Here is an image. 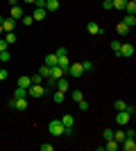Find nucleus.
Listing matches in <instances>:
<instances>
[{
	"instance_id": "1",
	"label": "nucleus",
	"mask_w": 136,
	"mask_h": 151,
	"mask_svg": "<svg viewBox=\"0 0 136 151\" xmlns=\"http://www.w3.org/2000/svg\"><path fill=\"white\" fill-rule=\"evenodd\" d=\"M48 131H50V135H64L66 126L61 124V120H52L50 124H48Z\"/></svg>"
},
{
	"instance_id": "2",
	"label": "nucleus",
	"mask_w": 136,
	"mask_h": 151,
	"mask_svg": "<svg viewBox=\"0 0 136 151\" xmlns=\"http://www.w3.org/2000/svg\"><path fill=\"white\" fill-rule=\"evenodd\" d=\"M66 75L73 77V79H79V77L84 75V68H82V63H71L68 70H66Z\"/></svg>"
},
{
	"instance_id": "3",
	"label": "nucleus",
	"mask_w": 136,
	"mask_h": 151,
	"mask_svg": "<svg viewBox=\"0 0 136 151\" xmlns=\"http://www.w3.org/2000/svg\"><path fill=\"white\" fill-rule=\"evenodd\" d=\"M27 95H30V97H34V99H41V97L45 95V88L41 86V83H32V86L27 88Z\"/></svg>"
},
{
	"instance_id": "4",
	"label": "nucleus",
	"mask_w": 136,
	"mask_h": 151,
	"mask_svg": "<svg viewBox=\"0 0 136 151\" xmlns=\"http://www.w3.org/2000/svg\"><path fill=\"white\" fill-rule=\"evenodd\" d=\"M9 108L25 111V108H27V97H12V99H9Z\"/></svg>"
},
{
	"instance_id": "5",
	"label": "nucleus",
	"mask_w": 136,
	"mask_h": 151,
	"mask_svg": "<svg viewBox=\"0 0 136 151\" xmlns=\"http://www.w3.org/2000/svg\"><path fill=\"white\" fill-rule=\"evenodd\" d=\"M132 122V115L127 111H116V124L118 126H127Z\"/></svg>"
},
{
	"instance_id": "6",
	"label": "nucleus",
	"mask_w": 136,
	"mask_h": 151,
	"mask_svg": "<svg viewBox=\"0 0 136 151\" xmlns=\"http://www.w3.org/2000/svg\"><path fill=\"white\" fill-rule=\"evenodd\" d=\"M100 149H104V151H118V149H120V142H116L113 138H109L102 147H100Z\"/></svg>"
},
{
	"instance_id": "7",
	"label": "nucleus",
	"mask_w": 136,
	"mask_h": 151,
	"mask_svg": "<svg viewBox=\"0 0 136 151\" xmlns=\"http://www.w3.org/2000/svg\"><path fill=\"white\" fill-rule=\"evenodd\" d=\"M134 54V45L132 43H120V54L118 57H132Z\"/></svg>"
},
{
	"instance_id": "8",
	"label": "nucleus",
	"mask_w": 136,
	"mask_h": 151,
	"mask_svg": "<svg viewBox=\"0 0 136 151\" xmlns=\"http://www.w3.org/2000/svg\"><path fill=\"white\" fill-rule=\"evenodd\" d=\"M50 77H55V79H61V77H66V70L59 68V65H52L50 68Z\"/></svg>"
},
{
	"instance_id": "9",
	"label": "nucleus",
	"mask_w": 136,
	"mask_h": 151,
	"mask_svg": "<svg viewBox=\"0 0 136 151\" xmlns=\"http://www.w3.org/2000/svg\"><path fill=\"white\" fill-rule=\"evenodd\" d=\"M120 147H123L125 151H134L136 149V142H134V138H125L123 142H120Z\"/></svg>"
},
{
	"instance_id": "10",
	"label": "nucleus",
	"mask_w": 136,
	"mask_h": 151,
	"mask_svg": "<svg viewBox=\"0 0 136 151\" xmlns=\"http://www.w3.org/2000/svg\"><path fill=\"white\" fill-rule=\"evenodd\" d=\"M14 27H16V20L14 18H5L2 20V32H14Z\"/></svg>"
},
{
	"instance_id": "11",
	"label": "nucleus",
	"mask_w": 136,
	"mask_h": 151,
	"mask_svg": "<svg viewBox=\"0 0 136 151\" xmlns=\"http://www.w3.org/2000/svg\"><path fill=\"white\" fill-rule=\"evenodd\" d=\"M55 88H57V90H61V93H66V90H68V79H66V77L57 79V83H55Z\"/></svg>"
},
{
	"instance_id": "12",
	"label": "nucleus",
	"mask_w": 136,
	"mask_h": 151,
	"mask_svg": "<svg viewBox=\"0 0 136 151\" xmlns=\"http://www.w3.org/2000/svg\"><path fill=\"white\" fill-rule=\"evenodd\" d=\"M86 32L95 36V34H102V27L97 25V23H89V25H86Z\"/></svg>"
},
{
	"instance_id": "13",
	"label": "nucleus",
	"mask_w": 136,
	"mask_h": 151,
	"mask_svg": "<svg viewBox=\"0 0 136 151\" xmlns=\"http://www.w3.org/2000/svg\"><path fill=\"white\" fill-rule=\"evenodd\" d=\"M30 86H32V79H30V77H25V75H23V77H18V88H30Z\"/></svg>"
},
{
	"instance_id": "14",
	"label": "nucleus",
	"mask_w": 136,
	"mask_h": 151,
	"mask_svg": "<svg viewBox=\"0 0 136 151\" xmlns=\"http://www.w3.org/2000/svg\"><path fill=\"white\" fill-rule=\"evenodd\" d=\"M57 65H59V68H64V70H68V65H71L68 54H66V57H57Z\"/></svg>"
},
{
	"instance_id": "15",
	"label": "nucleus",
	"mask_w": 136,
	"mask_h": 151,
	"mask_svg": "<svg viewBox=\"0 0 136 151\" xmlns=\"http://www.w3.org/2000/svg\"><path fill=\"white\" fill-rule=\"evenodd\" d=\"M59 9V0H45V12H57Z\"/></svg>"
},
{
	"instance_id": "16",
	"label": "nucleus",
	"mask_w": 136,
	"mask_h": 151,
	"mask_svg": "<svg viewBox=\"0 0 136 151\" xmlns=\"http://www.w3.org/2000/svg\"><path fill=\"white\" fill-rule=\"evenodd\" d=\"M12 18H14V20L23 18V7H18V5H14V7H12Z\"/></svg>"
},
{
	"instance_id": "17",
	"label": "nucleus",
	"mask_w": 136,
	"mask_h": 151,
	"mask_svg": "<svg viewBox=\"0 0 136 151\" xmlns=\"http://www.w3.org/2000/svg\"><path fill=\"white\" fill-rule=\"evenodd\" d=\"M123 23H125V25H127V27H129V29H132V27L136 25V16H134V14H127V16H125V20H123Z\"/></svg>"
},
{
	"instance_id": "18",
	"label": "nucleus",
	"mask_w": 136,
	"mask_h": 151,
	"mask_svg": "<svg viewBox=\"0 0 136 151\" xmlns=\"http://www.w3.org/2000/svg\"><path fill=\"white\" fill-rule=\"evenodd\" d=\"M52 99L57 101V104H64V99H66V93H61V90H55V95H52Z\"/></svg>"
},
{
	"instance_id": "19",
	"label": "nucleus",
	"mask_w": 136,
	"mask_h": 151,
	"mask_svg": "<svg viewBox=\"0 0 136 151\" xmlns=\"http://www.w3.org/2000/svg\"><path fill=\"white\" fill-rule=\"evenodd\" d=\"M125 12L127 14H136V2L134 0H127V2H125Z\"/></svg>"
},
{
	"instance_id": "20",
	"label": "nucleus",
	"mask_w": 136,
	"mask_h": 151,
	"mask_svg": "<svg viewBox=\"0 0 136 151\" xmlns=\"http://www.w3.org/2000/svg\"><path fill=\"white\" fill-rule=\"evenodd\" d=\"M61 124L64 126H75V117H73V115H64V117H61Z\"/></svg>"
},
{
	"instance_id": "21",
	"label": "nucleus",
	"mask_w": 136,
	"mask_h": 151,
	"mask_svg": "<svg viewBox=\"0 0 136 151\" xmlns=\"http://www.w3.org/2000/svg\"><path fill=\"white\" fill-rule=\"evenodd\" d=\"M116 29H118V34H120V36H127V34H129V27L125 25V23H118Z\"/></svg>"
},
{
	"instance_id": "22",
	"label": "nucleus",
	"mask_w": 136,
	"mask_h": 151,
	"mask_svg": "<svg viewBox=\"0 0 136 151\" xmlns=\"http://www.w3.org/2000/svg\"><path fill=\"white\" fill-rule=\"evenodd\" d=\"M5 41H7V45L16 43V32H5Z\"/></svg>"
},
{
	"instance_id": "23",
	"label": "nucleus",
	"mask_w": 136,
	"mask_h": 151,
	"mask_svg": "<svg viewBox=\"0 0 136 151\" xmlns=\"http://www.w3.org/2000/svg\"><path fill=\"white\" fill-rule=\"evenodd\" d=\"M32 18L34 20H43L45 18V9H39V7H36V12L32 14Z\"/></svg>"
},
{
	"instance_id": "24",
	"label": "nucleus",
	"mask_w": 136,
	"mask_h": 151,
	"mask_svg": "<svg viewBox=\"0 0 136 151\" xmlns=\"http://www.w3.org/2000/svg\"><path fill=\"white\" fill-rule=\"evenodd\" d=\"M45 65H57V54H48V57H45Z\"/></svg>"
},
{
	"instance_id": "25",
	"label": "nucleus",
	"mask_w": 136,
	"mask_h": 151,
	"mask_svg": "<svg viewBox=\"0 0 136 151\" xmlns=\"http://www.w3.org/2000/svg\"><path fill=\"white\" fill-rule=\"evenodd\" d=\"M71 97H73V101H75V104H77L79 99H84V95H82V90H73V93H71Z\"/></svg>"
},
{
	"instance_id": "26",
	"label": "nucleus",
	"mask_w": 136,
	"mask_h": 151,
	"mask_svg": "<svg viewBox=\"0 0 136 151\" xmlns=\"http://www.w3.org/2000/svg\"><path fill=\"white\" fill-rule=\"evenodd\" d=\"M39 75L43 77V79H45V77H50V65H45V63H43V65H41V70H39Z\"/></svg>"
},
{
	"instance_id": "27",
	"label": "nucleus",
	"mask_w": 136,
	"mask_h": 151,
	"mask_svg": "<svg viewBox=\"0 0 136 151\" xmlns=\"http://www.w3.org/2000/svg\"><path fill=\"white\" fill-rule=\"evenodd\" d=\"M125 2H127V0H111L113 9H125Z\"/></svg>"
},
{
	"instance_id": "28",
	"label": "nucleus",
	"mask_w": 136,
	"mask_h": 151,
	"mask_svg": "<svg viewBox=\"0 0 136 151\" xmlns=\"http://www.w3.org/2000/svg\"><path fill=\"white\" fill-rule=\"evenodd\" d=\"M111 50H113V54H120V41H111Z\"/></svg>"
},
{
	"instance_id": "29",
	"label": "nucleus",
	"mask_w": 136,
	"mask_h": 151,
	"mask_svg": "<svg viewBox=\"0 0 136 151\" xmlns=\"http://www.w3.org/2000/svg\"><path fill=\"white\" fill-rule=\"evenodd\" d=\"M113 108H116V111H125V108H127V104H125L123 99H118V101H113Z\"/></svg>"
},
{
	"instance_id": "30",
	"label": "nucleus",
	"mask_w": 136,
	"mask_h": 151,
	"mask_svg": "<svg viewBox=\"0 0 136 151\" xmlns=\"http://www.w3.org/2000/svg\"><path fill=\"white\" fill-rule=\"evenodd\" d=\"M14 97H27V90H25V88H18V86H16V90H14Z\"/></svg>"
},
{
	"instance_id": "31",
	"label": "nucleus",
	"mask_w": 136,
	"mask_h": 151,
	"mask_svg": "<svg viewBox=\"0 0 136 151\" xmlns=\"http://www.w3.org/2000/svg\"><path fill=\"white\" fill-rule=\"evenodd\" d=\"M125 138H127V135H125V131H116V133H113V140H116V142H123Z\"/></svg>"
},
{
	"instance_id": "32",
	"label": "nucleus",
	"mask_w": 136,
	"mask_h": 151,
	"mask_svg": "<svg viewBox=\"0 0 136 151\" xmlns=\"http://www.w3.org/2000/svg\"><path fill=\"white\" fill-rule=\"evenodd\" d=\"M20 20H23V25H25V27H30V25L34 23V18H32V16H25V14H23V18H20Z\"/></svg>"
},
{
	"instance_id": "33",
	"label": "nucleus",
	"mask_w": 136,
	"mask_h": 151,
	"mask_svg": "<svg viewBox=\"0 0 136 151\" xmlns=\"http://www.w3.org/2000/svg\"><path fill=\"white\" fill-rule=\"evenodd\" d=\"M77 106H79V111H89V108H91L86 99H79V101H77Z\"/></svg>"
},
{
	"instance_id": "34",
	"label": "nucleus",
	"mask_w": 136,
	"mask_h": 151,
	"mask_svg": "<svg viewBox=\"0 0 136 151\" xmlns=\"http://www.w3.org/2000/svg\"><path fill=\"white\" fill-rule=\"evenodd\" d=\"M102 138H104V140L113 138V129H104V131H102Z\"/></svg>"
},
{
	"instance_id": "35",
	"label": "nucleus",
	"mask_w": 136,
	"mask_h": 151,
	"mask_svg": "<svg viewBox=\"0 0 136 151\" xmlns=\"http://www.w3.org/2000/svg\"><path fill=\"white\" fill-rule=\"evenodd\" d=\"M82 68H84V72H89V70H93V63H91V61H84V63H82Z\"/></svg>"
},
{
	"instance_id": "36",
	"label": "nucleus",
	"mask_w": 136,
	"mask_h": 151,
	"mask_svg": "<svg viewBox=\"0 0 136 151\" xmlns=\"http://www.w3.org/2000/svg\"><path fill=\"white\" fill-rule=\"evenodd\" d=\"M30 79H32V83H41V79H43V77H41L39 72H36V75H32Z\"/></svg>"
},
{
	"instance_id": "37",
	"label": "nucleus",
	"mask_w": 136,
	"mask_h": 151,
	"mask_svg": "<svg viewBox=\"0 0 136 151\" xmlns=\"http://www.w3.org/2000/svg\"><path fill=\"white\" fill-rule=\"evenodd\" d=\"M55 149V147L50 145V142H43V145H41V151H52Z\"/></svg>"
},
{
	"instance_id": "38",
	"label": "nucleus",
	"mask_w": 136,
	"mask_h": 151,
	"mask_svg": "<svg viewBox=\"0 0 136 151\" xmlns=\"http://www.w3.org/2000/svg\"><path fill=\"white\" fill-rule=\"evenodd\" d=\"M9 57H12V54H9V52H0V61H9Z\"/></svg>"
},
{
	"instance_id": "39",
	"label": "nucleus",
	"mask_w": 136,
	"mask_h": 151,
	"mask_svg": "<svg viewBox=\"0 0 136 151\" xmlns=\"http://www.w3.org/2000/svg\"><path fill=\"white\" fill-rule=\"evenodd\" d=\"M55 54H57V57H66V54H68V50H66V47H59Z\"/></svg>"
},
{
	"instance_id": "40",
	"label": "nucleus",
	"mask_w": 136,
	"mask_h": 151,
	"mask_svg": "<svg viewBox=\"0 0 136 151\" xmlns=\"http://www.w3.org/2000/svg\"><path fill=\"white\" fill-rule=\"evenodd\" d=\"M125 135H127V138H136V129H127Z\"/></svg>"
},
{
	"instance_id": "41",
	"label": "nucleus",
	"mask_w": 136,
	"mask_h": 151,
	"mask_svg": "<svg viewBox=\"0 0 136 151\" xmlns=\"http://www.w3.org/2000/svg\"><path fill=\"white\" fill-rule=\"evenodd\" d=\"M45 79H48V86H50V88H55V83H57V79H55V77H45Z\"/></svg>"
},
{
	"instance_id": "42",
	"label": "nucleus",
	"mask_w": 136,
	"mask_h": 151,
	"mask_svg": "<svg viewBox=\"0 0 136 151\" xmlns=\"http://www.w3.org/2000/svg\"><path fill=\"white\" fill-rule=\"evenodd\" d=\"M0 52H7V41L5 38H0Z\"/></svg>"
},
{
	"instance_id": "43",
	"label": "nucleus",
	"mask_w": 136,
	"mask_h": 151,
	"mask_svg": "<svg viewBox=\"0 0 136 151\" xmlns=\"http://www.w3.org/2000/svg\"><path fill=\"white\" fill-rule=\"evenodd\" d=\"M34 5L39 7V9H45V0H34Z\"/></svg>"
},
{
	"instance_id": "44",
	"label": "nucleus",
	"mask_w": 136,
	"mask_h": 151,
	"mask_svg": "<svg viewBox=\"0 0 136 151\" xmlns=\"http://www.w3.org/2000/svg\"><path fill=\"white\" fill-rule=\"evenodd\" d=\"M125 111H127V113H129V115H134V113H136V106H132V104H127V108H125Z\"/></svg>"
},
{
	"instance_id": "45",
	"label": "nucleus",
	"mask_w": 136,
	"mask_h": 151,
	"mask_svg": "<svg viewBox=\"0 0 136 151\" xmlns=\"http://www.w3.org/2000/svg\"><path fill=\"white\" fill-rule=\"evenodd\" d=\"M5 79H7V70L0 68V81H5Z\"/></svg>"
},
{
	"instance_id": "46",
	"label": "nucleus",
	"mask_w": 136,
	"mask_h": 151,
	"mask_svg": "<svg viewBox=\"0 0 136 151\" xmlns=\"http://www.w3.org/2000/svg\"><path fill=\"white\" fill-rule=\"evenodd\" d=\"M102 7H104V9H113V5H111V0H104V2H102Z\"/></svg>"
},
{
	"instance_id": "47",
	"label": "nucleus",
	"mask_w": 136,
	"mask_h": 151,
	"mask_svg": "<svg viewBox=\"0 0 136 151\" xmlns=\"http://www.w3.org/2000/svg\"><path fill=\"white\" fill-rule=\"evenodd\" d=\"M7 2H9L12 7H14V5H18V0H7Z\"/></svg>"
},
{
	"instance_id": "48",
	"label": "nucleus",
	"mask_w": 136,
	"mask_h": 151,
	"mask_svg": "<svg viewBox=\"0 0 136 151\" xmlns=\"http://www.w3.org/2000/svg\"><path fill=\"white\" fill-rule=\"evenodd\" d=\"M2 34H5V32H2V23H0V36H2Z\"/></svg>"
},
{
	"instance_id": "49",
	"label": "nucleus",
	"mask_w": 136,
	"mask_h": 151,
	"mask_svg": "<svg viewBox=\"0 0 136 151\" xmlns=\"http://www.w3.org/2000/svg\"><path fill=\"white\" fill-rule=\"evenodd\" d=\"M23 2H34V0H23Z\"/></svg>"
},
{
	"instance_id": "50",
	"label": "nucleus",
	"mask_w": 136,
	"mask_h": 151,
	"mask_svg": "<svg viewBox=\"0 0 136 151\" xmlns=\"http://www.w3.org/2000/svg\"><path fill=\"white\" fill-rule=\"evenodd\" d=\"M134 2H136V0H134Z\"/></svg>"
}]
</instances>
